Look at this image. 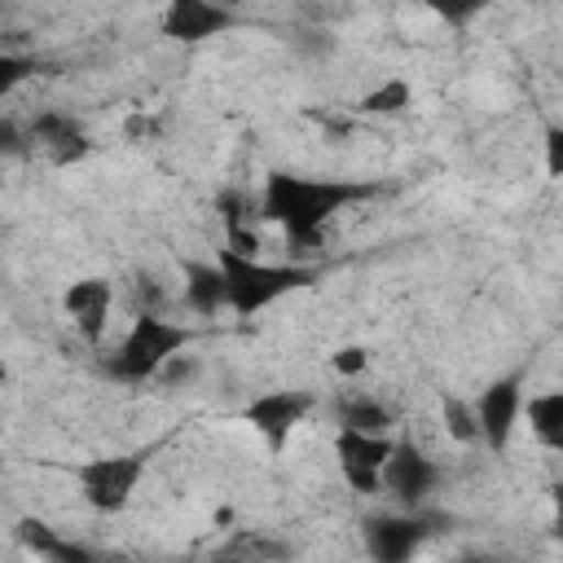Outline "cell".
I'll use <instances>...</instances> for the list:
<instances>
[{"label": "cell", "mask_w": 563, "mask_h": 563, "mask_svg": "<svg viewBox=\"0 0 563 563\" xmlns=\"http://www.w3.org/2000/svg\"><path fill=\"white\" fill-rule=\"evenodd\" d=\"M374 194V185L365 180H347V176H303V172H268L255 216L277 224L282 238L295 251H308L321 242V233L330 229V220L356 202H365Z\"/></svg>", "instance_id": "1"}, {"label": "cell", "mask_w": 563, "mask_h": 563, "mask_svg": "<svg viewBox=\"0 0 563 563\" xmlns=\"http://www.w3.org/2000/svg\"><path fill=\"white\" fill-rule=\"evenodd\" d=\"M216 264H220V277H224V308L238 312V317H255V312L273 308L277 299L317 282L312 264H273V260H260V255H242L233 246H220Z\"/></svg>", "instance_id": "2"}, {"label": "cell", "mask_w": 563, "mask_h": 563, "mask_svg": "<svg viewBox=\"0 0 563 563\" xmlns=\"http://www.w3.org/2000/svg\"><path fill=\"white\" fill-rule=\"evenodd\" d=\"M194 343V330L180 321H167L158 312H136L123 339L106 352V374L114 383H150L163 374L185 347Z\"/></svg>", "instance_id": "3"}, {"label": "cell", "mask_w": 563, "mask_h": 563, "mask_svg": "<svg viewBox=\"0 0 563 563\" xmlns=\"http://www.w3.org/2000/svg\"><path fill=\"white\" fill-rule=\"evenodd\" d=\"M145 466H150V453L145 449H123V453H97V457H84L70 466V479L79 488V497L97 510V515H119L136 484L145 479Z\"/></svg>", "instance_id": "4"}, {"label": "cell", "mask_w": 563, "mask_h": 563, "mask_svg": "<svg viewBox=\"0 0 563 563\" xmlns=\"http://www.w3.org/2000/svg\"><path fill=\"white\" fill-rule=\"evenodd\" d=\"M444 479V466L409 435H396L391 440V453L383 462V479H378V493H387L396 506L413 510V506H427L431 493L440 488Z\"/></svg>", "instance_id": "5"}, {"label": "cell", "mask_w": 563, "mask_h": 563, "mask_svg": "<svg viewBox=\"0 0 563 563\" xmlns=\"http://www.w3.org/2000/svg\"><path fill=\"white\" fill-rule=\"evenodd\" d=\"M312 409H317V391H308V387H268V391H260V396H251L242 405V422L273 453H282L286 440L308 422Z\"/></svg>", "instance_id": "6"}, {"label": "cell", "mask_w": 563, "mask_h": 563, "mask_svg": "<svg viewBox=\"0 0 563 563\" xmlns=\"http://www.w3.org/2000/svg\"><path fill=\"white\" fill-rule=\"evenodd\" d=\"M523 369H510L506 378H493L475 400V427H479V444L493 449V453H506L510 440H515V427L523 422Z\"/></svg>", "instance_id": "7"}, {"label": "cell", "mask_w": 563, "mask_h": 563, "mask_svg": "<svg viewBox=\"0 0 563 563\" xmlns=\"http://www.w3.org/2000/svg\"><path fill=\"white\" fill-rule=\"evenodd\" d=\"M391 440H396L391 431H356V427H339L334 431V462H339V475H343V484L352 493H365V497L378 493Z\"/></svg>", "instance_id": "8"}, {"label": "cell", "mask_w": 563, "mask_h": 563, "mask_svg": "<svg viewBox=\"0 0 563 563\" xmlns=\"http://www.w3.org/2000/svg\"><path fill=\"white\" fill-rule=\"evenodd\" d=\"M431 532H435V515H427L422 506L413 510L400 506L396 515H374L365 523V550L383 563H400V559H413Z\"/></svg>", "instance_id": "9"}, {"label": "cell", "mask_w": 563, "mask_h": 563, "mask_svg": "<svg viewBox=\"0 0 563 563\" xmlns=\"http://www.w3.org/2000/svg\"><path fill=\"white\" fill-rule=\"evenodd\" d=\"M238 26V13L220 0H167L158 31L176 44H207L216 35H229Z\"/></svg>", "instance_id": "10"}, {"label": "cell", "mask_w": 563, "mask_h": 563, "mask_svg": "<svg viewBox=\"0 0 563 563\" xmlns=\"http://www.w3.org/2000/svg\"><path fill=\"white\" fill-rule=\"evenodd\" d=\"M62 312L75 325V334L97 347L110 330V317H114V286L106 277H79L62 290Z\"/></svg>", "instance_id": "11"}, {"label": "cell", "mask_w": 563, "mask_h": 563, "mask_svg": "<svg viewBox=\"0 0 563 563\" xmlns=\"http://www.w3.org/2000/svg\"><path fill=\"white\" fill-rule=\"evenodd\" d=\"M31 145L35 150H44L57 167H66V163H79L88 150H92V141H88V132L70 119V114H53V110H44L35 123H31Z\"/></svg>", "instance_id": "12"}, {"label": "cell", "mask_w": 563, "mask_h": 563, "mask_svg": "<svg viewBox=\"0 0 563 563\" xmlns=\"http://www.w3.org/2000/svg\"><path fill=\"white\" fill-rule=\"evenodd\" d=\"M180 295H185V308H194L198 317H211V312L224 308V277H220L216 255L185 264V286H180Z\"/></svg>", "instance_id": "13"}, {"label": "cell", "mask_w": 563, "mask_h": 563, "mask_svg": "<svg viewBox=\"0 0 563 563\" xmlns=\"http://www.w3.org/2000/svg\"><path fill=\"white\" fill-rule=\"evenodd\" d=\"M334 418H339V427H356V431H391L396 427V409L383 396H369L356 387H347L334 400Z\"/></svg>", "instance_id": "14"}, {"label": "cell", "mask_w": 563, "mask_h": 563, "mask_svg": "<svg viewBox=\"0 0 563 563\" xmlns=\"http://www.w3.org/2000/svg\"><path fill=\"white\" fill-rule=\"evenodd\" d=\"M523 418H528V431L541 449L559 453L563 449V391H532L523 396Z\"/></svg>", "instance_id": "15"}, {"label": "cell", "mask_w": 563, "mask_h": 563, "mask_svg": "<svg viewBox=\"0 0 563 563\" xmlns=\"http://www.w3.org/2000/svg\"><path fill=\"white\" fill-rule=\"evenodd\" d=\"M18 541H22L31 554H40V559H88L84 545L62 541V537H57L48 523H40V519H22V523H18Z\"/></svg>", "instance_id": "16"}, {"label": "cell", "mask_w": 563, "mask_h": 563, "mask_svg": "<svg viewBox=\"0 0 563 563\" xmlns=\"http://www.w3.org/2000/svg\"><path fill=\"white\" fill-rule=\"evenodd\" d=\"M440 418H444V431H449L457 444H479V427H475V409H471V400L444 391V396H440Z\"/></svg>", "instance_id": "17"}, {"label": "cell", "mask_w": 563, "mask_h": 563, "mask_svg": "<svg viewBox=\"0 0 563 563\" xmlns=\"http://www.w3.org/2000/svg\"><path fill=\"white\" fill-rule=\"evenodd\" d=\"M409 101H413V88H409L405 79H387V84L369 88L356 110H361V114H400Z\"/></svg>", "instance_id": "18"}, {"label": "cell", "mask_w": 563, "mask_h": 563, "mask_svg": "<svg viewBox=\"0 0 563 563\" xmlns=\"http://www.w3.org/2000/svg\"><path fill=\"white\" fill-rule=\"evenodd\" d=\"M220 554H224V559H282V554H290V545H286V541H277V537L238 532L233 541H224V545H220Z\"/></svg>", "instance_id": "19"}, {"label": "cell", "mask_w": 563, "mask_h": 563, "mask_svg": "<svg viewBox=\"0 0 563 563\" xmlns=\"http://www.w3.org/2000/svg\"><path fill=\"white\" fill-rule=\"evenodd\" d=\"M422 4H427L444 26H471V22H475L484 9H493L497 0H422Z\"/></svg>", "instance_id": "20"}, {"label": "cell", "mask_w": 563, "mask_h": 563, "mask_svg": "<svg viewBox=\"0 0 563 563\" xmlns=\"http://www.w3.org/2000/svg\"><path fill=\"white\" fill-rule=\"evenodd\" d=\"M31 75H35V57L0 48V101H9V97H13Z\"/></svg>", "instance_id": "21"}, {"label": "cell", "mask_w": 563, "mask_h": 563, "mask_svg": "<svg viewBox=\"0 0 563 563\" xmlns=\"http://www.w3.org/2000/svg\"><path fill=\"white\" fill-rule=\"evenodd\" d=\"M365 365H369V352H365L361 343H347V347H339V352L330 356V369H334L339 378H356V374H365Z\"/></svg>", "instance_id": "22"}, {"label": "cell", "mask_w": 563, "mask_h": 563, "mask_svg": "<svg viewBox=\"0 0 563 563\" xmlns=\"http://www.w3.org/2000/svg\"><path fill=\"white\" fill-rule=\"evenodd\" d=\"M545 150H550V176H559V167H563V136H559V128L545 132Z\"/></svg>", "instance_id": "23"}]
</instances>
